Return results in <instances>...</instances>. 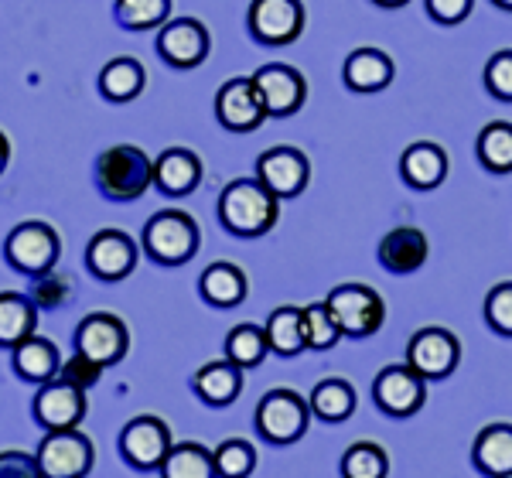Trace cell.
<instances>
[{"label":"cell","instance_id":"bcb514c9","mask_svg":"<svg viewBox=\"0 0 512 478\" xmlns=\"http://www.w3.org/2000/svg\"><path fill=\"white\" fill-rule=\"evenodd\" d=\"M495 7H499V11H512V0H492Z\"/></svg>","mask_w":512,"mask_h":478},{"label":"cell","instance_id":"ab89813d","mask_svg":"<svg viewBox=\"0 0 512 478\" xmlns=\"http://www.w3.org/2000/svg\"><path fill=\"white\" fill-rule=\"evenodd\" d=\"M69 294H72V287H69V280H65V277L41 274V277H35V284H31L28 298L35 304H41V308H62V304L69 301Z\"/></svg>","mask_w":512,"mask_h":478},{"label":"cell","instance_id":"4dcf8cb0","mask_svg":"<svg viewBox=\"0 0 512 478\" xmlns=\"http://www.w3.org/2000/svg\"><path fill=\"white\" fill-rule=\"evenodd\" d=\"M158 472L161 478H219L216 461H212V448H205L198 441L175 444Z\"/></svg>","mask_w":512,"mask_h":478},{"label":"cell","instance_id":"d4e9b609","mask_svg":"<svg viewBox=\"0 0 512 478\" xmlns=\"http://www.w3.org/2000/svg\"><path fill=\"white\" fill-rule=\"evenodd\" d=\"M246 291H250V284H246V274L243 267H236V263H209V267L202 270V277H198V294H202L205 304H212V308H236V304L246 301Z\"/></svg>","mask_w":512,"mask_h":478},{"label":"cell","instance_id":"5bb4252c","mask_svg":"<svg viewBox=\"0 0 512 478\" xmlns=\"http://www.w3.org/2000/svg\"><path fill=\"white\" fill-rule=\"evenodd\" d=\"M256 181L277 199H297L311 181V164L297 147H270L256 158Z\"/></svg>","mask_w":512,"mask_h":478},{"label":"cell","instance_id":"277c9868","mask_svg":"<svg viewBox=\"0 0 512 478\" xmlns=\"http://www.w3.org/2000/svg\"><path fill=\"white\" fill-rule=\"evenodd\" d=\"M311 424V407L291 386L263 393L256 403V434L270 444H294L304 438Z\"/></svg>","mask_w":512,"mask_h":478},{"label":"cell","instance_id":"ba28073f","mask_svg":"<svg viewBox=\"0 0 512 478\" xmlns=\"http://www.w3.org/2000/svg\"><path fill=\"white\" fill-rule=\"evenodd\" d=\"M171 448V427L154 414H140L120 431V455L137 472H158Z\"/></svg>","mask_w":512,"mask_h":478},{"label":"cell","instance_id":"52a82bcc","mask_svg":"<svg viewBox=\"0 0 512 478\" xmlns=\"http://www.w3.org/2000/svg\"><path fill=\"white\" fill-rule=\"evenodd\" d=\"M35 458L45 478H86L96 461V448L79 427H69V431H48Z\"/></svg>","mask_w":512,"mask_h":478},{"label":"cell","instance_id":"5b68a950","mask_svg":"<svg viewBox=\"0 0 512 478\" xmlns=\"http://www.w3.org/2000/svg\"><path fill=\"white\" fill-rule=\"evenodd\" d=\"M325 304L335 315L345 339H369L386 321V301L366 284H338L332 287Z\"/></svg>","mask_w":512,"mask_h":478},{"label":"cell","instance_id":"d6a6232c","mask_svg":"<svg viewBox=\"0 0 512 478\" xmlns=\"http://www.w3.org/2000/svg\"><path fill=\"white\" fill-rule=\"evenodd\" d=\"M267 352H270L267 328H260V325L243 321V325H236L233 332L226 335V359L239 369L260 366V362L267 359Z\"/></svg>","mask_w":512,"mask_h":478},{"label":"cell","instance_id":"74e56055","mask_svg":"<svg viewBox=\"0 0 512 478\" xmlns=\"http://www.w3.org/2000/svg\"><path fill=\"white\" fill-rule=\"evenodd\" d=\"M485 321H489V328L495 335H506L512 339V280H502V284H495L489 294H485Z\"/></svg>","mask_w":512,"mask_h":478},{"label":"cell","instance_id":"7a4b0ae2","mask_svg":"<svg viewBox=\"0 0 512 478\" xmlns=\"http://www.w3.org/2000/svg\"><path fill=\"white\" fill-rule=\"evenodd\" d=\"M96 181L106 199L137 202L154 188V161L134 144H113L99 154Z\"/></svg>","mask_w":512,"mask_h":478},{"label":"cell","instance_id":"7c38bea8","mask_svg":"<svg viewBox=\"0 0 512 478\" xmlns=\"http://www.w3.org/2000/svg\"><path fill=\"white\" fill-rule=\"evenodd\" d=\"M253 86L263 100L267 117H294L308 100V82L294 65L284 62H267L253 72Z\"/></svg>","mask_w":512,"mask_h":478},{"label":"cell","instance_id":"e0dca14e","mask_svg":"<svg viewBox=\"0 0 512 478\" xmlns=\"http://www.w3.org/2000/svg\"><path fill=\"white\" fill-rule=\"evenodd\" d=\"M86 407V390L65 383V379H52V383H41L35 397V420L45 431H69V427L82 424Z\"/></svg>","mask_w":512,"mask_h":478},{"label":"cell","instance_id":"ee69618b","mask_svg":"<svg viewBox=\"0 0 512 478\" xmlns=\"http://www.w3.org/2000/svg\"><path fill=\"white\" fill-rule=\"evenodd\" d=\"M7 161H11V144H7V137H4V130H0V175H4V168H7Z\"/></svg>","mask_w":512,"mask_h":478},{"label":"cell","instance_id":"83f0119b","mask_svg":"<svg viewBox=\"0 0 512 478\" xmlns=\"http://www.w3.org/2000/svg\"><path fill=\"white\" fill-rule=\"evenodd\" d=\"M355 386L349 379H321V383L311 390L308 397V407H311V417L325 420V424H342V420H349L355 414Z\"/></svg>","mask_w":512,"mask_h":478},{"label":"cell","instance_id":"8d00e7d4","mask_svg":"<svg viewBox=\"0 0 512 478\" xmlns=\"http://www.w3.org/2000/svg\"><path fill=\"white\" fill-rule=\"evenodd\" d=\"M171 14V0H117V21L130 31L164 28Z\"/></svg>","mask_w":512,"mask_h":478},{"label":"cell","instance_id":"1f68e13d","mask_svg":"<svg viewBox=\"0 0 512 478\" xmlns=\"http://www.w3.org/2000/svg\"><path fill=\"white\" fill-rule=\"evenodd\" d=\"M478 161L492 175H512V123H485L482 134H478Z\"/></svg>","mask_w":512,"mask_h":478},{"label":"cell","instance_id":"cb8c5ba5","mask_svg":"<svg viewBox=\"0 0 512 478\" xmlns=\"http://www.w3.org/2000/svg\"><path fill=\"white\" fill-rule=\"evenodd\" d=\"M393 59L383 48H355L345 59L342 79L352 93H379L393 82Z\"/></svg>","mask_w":512,"mask_h":478},{"label":"cell","instance_id":"3957f363","mask_svg":"<svg viewBox=\"0 0 512 478\" xmlns=\"http://www.w3.org/2000/svg\"><path fill=\"white\" fill-rule=\"evenodd\" d=\"M202 233H198V222L188 212L178 209H164L154 212L144 226V250L147 257L161 267H181L198 253Z\"/></svg>","mask_w":512,"mask_h":478},{"label":"cell","instance_id":"d590c367","mask_svg":"<svg viewBox=\"0 0 512 478\" xmlns=\"http://www.w3.org/2000/svg\"><path fill=\"white\" fill-rule=\"evenodd\" d=\"M212 461L219 478H250L256 468V448L243 438H226L212 448Z\"/></svg>","mask_w":512,"mask_h":478},{"label":"cell","instance_id":"b9f144b4","mask_svg":"<svg viewBox=\"0 0 512 478\" xmlns=\"http://www.w3.org/2000/svg\"><path fill=\"white\" fill-rule=\"evenodd\" d=\"M0 478H45V472L28 451H0Z\"/></svg>","mask_w":512,"mask_h":478},{"label":"cell","instance_id":"603a6c76","mask_svg":"<svg viewBox=\"0 0 512 478\" xmlns=\"http://www.w3.org/2000/svg\"><path fill=\"white\" fill-rule=\"evenodd\" d=\"M192 390L205 407H229L243 393V369L229 359H212L192 376Z\"/></svg>","mask_w":512,"mask_h":478},{"label":"cell","instance_id":"44dd1931","mask_svg":"<svg viewBox=\"0 0 512 478\" xmlns=\"http://www.w3.org/2000/svg\"><path fill=\"white\" fill-rule=\"evenodd\" d=\"M400 175L417 192H434L448 178V154L434 140H414L407 151L400 154Z\"/></svg>","mask_w":512,"mask_h":478},{"label":"cell","instance_id":"f35d334b","mask_svg":"<svg viewBox=\"0 0 512 478\" xmlns=\"http://www.w3.org/2000/svg\"><path fill=\"white\" fill-rule=\"evenodd\" d=\"M485 89L495 100L512 103V48H502L485 62Z\"/></svg>","mask_w":512,"mask_h":478},{"label":"cell","instance_id":"7402d4cb","mask_svg":"<svg viewBox=\"0 0 512 478\" xmlns=\"http://www.w3.org/2000/svg\"><path fill=\"white\" fill-rule=\"evenodd\" d=\"M472 465L485 478H512V424L499 420L475 434Z\"/></svg>","mask_w":512,"mask_h":478},{"label":"cell","instance_id":"4fadbf2b","mask_svg":"<svg viewBox=\"0 0 512 478\" xmlns=\"http://www.w3.org/2000/svg\"><path fill=\"white\" fill-rule=\"evenodd\" d=\"M246 24L260 45H291L304 31V4L301 0H253Z\"/></svg>","mask_w":512,"mask_h":478},{"label":"cell","instance_id":"8fae6325","mask_svg":"<svg viewBox=\"0 0 512 478\" xmlns=\"http://www.w3.org/2000/svg\"><path fill=\"white\" fill-rule=\"evenodd\" d=\"M76 352L99 362L103 369L117 366L130 352V332H127V325H123V318L110 315V311L86 315L76 328Z\"/></svg>","mask_w":512,"mask_h":478},{"label":"cell","instance_id":"d6986e66","mask_svg":"<svg viewBox=\"0 0 512 478\" xmlns=\"http://www.w3.org/2000/svg\"><path fill=\"white\" fill-rule=\"evenodd\" d=\"M427 257H431V243H427L424 229H417V226L390 229V233L379 239V250H376L379 267L396 277L417 274L427 263Z\"/></svg>","mask_w":512,"mask_h":478},{"label":"cell","instance_id":"9c48e42d","mask_svg":"<svg viewBox=\"0 0 512 478\" xmlns=\"http://www.w3.org/2000/svg\"><path fill=\"white\" fill-rule=\"evenodd\" d=\"M458 362H461V342L448 328H437V325L420 328V332H414V339L407 342V366L417 376H424L427 383L448 379L458 369Z\"/></svg>","mask_w":512,"mask_h":478},{"label":"cell","instance_id":"f546056e","mask_svg":"<svg viewBox=\"0 0 512 478\" xmlns=\"http://www.w3.org/2000/svg\"><path fill=\"white\" fill-rule=\"evenodd\" d=\"M144 65L137 59H127V55H120V59L106 62L103 72H99V93L106 96V100L113 103H130L140 96V89H144Z\"/></svg>","mask_w":512,"mask_h":478},{"label":"cell","instance_id":"6da1fadb","mask_svg":"<svg viewBox=\"0 0 512 478\" xmlns=\"http://www.w3.org/2000/svg\"><path fill=\"white\" fill-rule=\"evenodd\" d=\"M277 216H280V199L274 192H267L256 178H239L222 188L219 222L233 236L253 239L270 233L277 226Z\"/></svg>","mask_w":512,"mask_h":478},{"label":"cell","instance_id":"2e32d148","mask_svg":"<svg viewBox=\"0 0 512 478\" xmlns=\"http://www.w3.org/2000/svg\"><path fill=\"white\" fill-rule=\"evenodd\" d=\"M209 48H212L209 28L195 18L168 21L158 31L161 59L168 65H175V69H195V65H202L205 59H209Z\"/></svg>","mask_w":512,"mask_h":478},{"label":"cell","instance_id":"836d02e7","mask_svg":"<svg viewBox=\"0 0 512 478\" xmlns=\"http://www.w3.org/2000/svg\"><path fill=\"white\" fill-rule=\"evenodd\" d=\"M342 478H386L390 475V455L376 441H355L338 461Z\"/></svg>","mask_w":512,"mask_h":478},{"label":"cell","instance_id":"e575fe53","mask_svg":"<svg viewBox=\"0 0 512 478\" xmlns=\"http://www.w3.org/2000/svg\"><path fill=\"white\" fill-rule=\"evenodd\" d=\"M301 315H304V339H308V349L328 352V349H335V345L345 339L342 328H338V321H335L332 311H328L325 301L304 304Z\"/></svg>","mask_w":512,"mask_h":478},{"label":"cell","instance_id":"f1b7e54d","mask_svg":"<svg viewBox=\"0 0 512 478\" xmlns=\"http://www.w3.org/2000/svg\"><path fill=\"white\" fill-rule=\"evenodd\" d=\"M267 342L270 352L280 359H294L308 349V339H304V315L294 304H280V308L270 311L267 318Z\"/></svg>","mask_w":512,"mask_h":478},{"label":"cell","instance_id":"8992f818","mask_svg":"<svg viewBox=\"0 0 512 478\" xmlns=\"http://www.w3.org/2000/svg\"><path fill=\"white\" fill-rule=\"evenodd\" d=\"M4 257L14 270H21V274H31V277L52 274L55 263L62 257L59 233H55L48 222H38V219L21 222V226L11 229V236H7Z\"/></svg>","mask_w":512,"mask_h":478},{"label":"cell","instance_id":"4316f807","mask_svg":"<svg viewBox=\"0 0 512 478\" xmlns=\"http://www.w3.org/2000/svg\"><path fill=\"white\" fill-rule=\"evenodd\" d=\"M11 352H14V373L31 379V383H52L62 369L55 342L41 339V335H31V339H24L21 345H14Z\"/></svg>","mask_w":512,"mask_h":478},{"label":"cell","instance_id":"ac0fdd59","mask_svg":"<svg viewBox=\"0 0 512 478\" xmlns=\"http://www.w3.org/2000/svg\"><path fill=\"white\" fill-rule=\"evenodd\" d=\"M86 267L99 280H123L137 267V243L123 229H99L86 246Z\"/></svg>","mask_w":512,"mask_h":478},{"label":"cell","instance_id":"f6af8a7d","mask_svg":"<svg viewBox=\"0 0 512 478\" xmlns=\"http://www.w3.org/2000/svg\"><path fill=\"white\" fill-rule=\"evenodd\" d=\"M373 4H379V7H390V11H393V7H403V4H410V0H373Z\"/></svg>","mask_w":512,"mask_h":478},{"label":"cell","instance_id":"30bf717a","mask_svg":"<svg viewBox=\"0 0 512 478\" xmlns=\"http://www.w3.org/2000/svg\"><path fill=\"white\" fill-rule=\"evenodd\" d=\"M373 400L386 417H414L427 403V379L417 376L407 362H393L376 373Z\"/></svg>","mask_w":512,"mask_h":478},{"label":"cell","instance_id":"ffe728a7","mask_svg":"<svg viewBox=\"0 0 512 478\" xmlns=\"http://www.w3.org/2000/svg\"><path fill=\"white\" fill-rule=\"evenodd\" d=\"M202 185V161L188 147H171L154 161V188L168 199H185Z\"/></svg>","mask_w":512,"mask_h":478},{"label":"cell","instance_id":"60d3db41","mask_svg":"<svg viewBox=\"0 0 512 478\" xmlns=\"http://www.w3.org/2000/svg\"><path fill=\"white\" fill-rule=\"evenodd\" d=\"M99 376H103V366L93 359H86L82 352H76L69 362H62V369H59V379H65V383H72V386H79V390H89V386H96L99 383Z\"/></svg>","mask_w":512,"mask_h":478},{"label":"cell","instance_id":"7bdbcfd3","mask_svg":"<svg viewBox=\"0 0 512 478\" xmlns=\"http://www.w3.org/2000/svg\"><path fill=\"white\" fill-rule=\"evenodd\" d=\"M424 4L437 24H461L472 14L475 0H424Z\"/></svg>","mask_w":512,"mask_h":478},{"label":"cell","instance_id":"9a60e30c","mask_svg":"<svg viewBox=\"0 0 512 478\" xmlns=\"http://www.w3.org/2000/svg\"><path fill=\"white\" fill-rule=\"evenodd\" d=\"M216 120L226 130H233V134H253L267 120V110H263V100L253 86V76L222 82L216 93Z\"/></svg>","mask_w":512,"mask_h":478},{"label":"cell","instance_id":"484cf974","mask_svg":"<svg viewBox=\"0 0 512 478\" xmlns=\"http://www.w3.org/2000/svg\"><path fill=\"white\" fill-rule=\"evenodd\" d=\"M38 304L21 291H0V345L14 349L35 335Z\"/></svg>","mask_w":512,"mask_h":478}]
</instances>
